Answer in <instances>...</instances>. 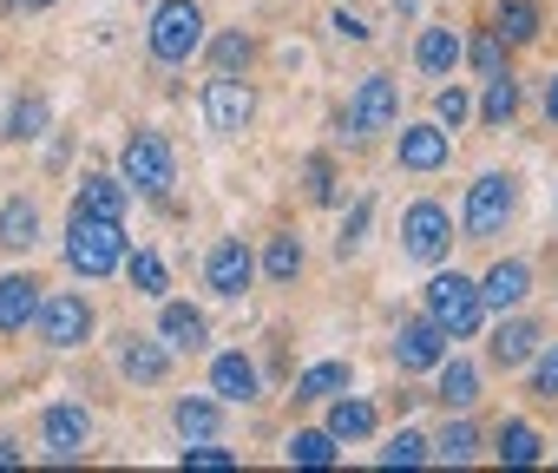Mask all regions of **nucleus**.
I'll return each instance as SVG.
<instances>
[{
  "label": "nucleus",
  "mask_w": 558,
  "mask_h": 473,
  "mask_svg": "<svg viewBox=\"0 0 558 473\" xmlns=\"http://www.w3.org/2000/svg\"><path fill=\"white\" fill-rule=\"evenodd\" d=\"M519 217V178L512 171H480L466 184V204H460V237L466 244H499Z\"/></svg>",
  "instance_id": "f257e3e1"
},
{
  "label": "nucleus",
  "mask_w": 558,
  "mask_h": 473,
  "mask_svg": "<svg viewBox=\"0 0 558 473\" xmlns=\"http://www.w3.org/2000/svg\"><path fill=\"white\" fill-rule=\"evenodd\" d=\"M66 264H73L86 283L112 277V270L125 264V223H119V217L73 210V223H66Z\"/></svg>",
  "instance_id": "f03ea898"
},
{
  "label": "nucleus",
  "mask_w": 558,
  "mask_h": 473,
  "mask_svg": "<svg viewBox=\"0 0 558 473\" xmlns=\"http://www.w3.org/2000/svg\"><path fill=\"white\" fill-rule=\"evenodd\" d=\"M421 296H427V316L447 329V342H473V336L486 329V303H480V283H473V277L434 264V277H427Z\"/></svg>",
  "instance_id": "7ed1b4c3"
},
{
  "label": "nucleus",
  "mask_w": 558,
  "mask_h": 473,
  "mask_svg": "<svg viewBox=\"0 0 558 473\" xmlns=\"http://www.w3.org/2000/svg\"><path fill=\"white\" fill-rule=\"evenodd\" d=\"M204 8L197 0H158L151 8V27H145V47H151V60L158 66H191L197 53H204Z\"/></svg>",
  "instance_id": "20e7f679"
},
{
  "label": "nucleus",
  "mask_w": 558,
  "mask_h": 473,
  "mask_svg": "<svg viewBox=\"0 0 558 473\" xmlns=\"http://www.w3.org/2000/svg\"><path fill=\"white\" fill-rule=\"evenodd\" d=\"M401 257L421 264V270H434V264L453 257V210L440 197H421V204L401 210Z\"/></svg>",
  "instance_id": "39448f33"
},
{
  "label": "nucleus",
  "mask_w": 558,
  "mask_h": 473,
  "mask_svg": "<svg viewBox=\"0 0 558 473\" xmlns=\"http://www.w3.org/2000/svg\"><path fill=\"white\" fill-rule=\"evenodd\" d=\"M401 125V80L388 73H368L342 112V138H375V132H395Z\"/></svg>",
  "instance_id": "423d86ee"
},
{
  "label": "nucleus",
  "mask_w": 558,
  "mask_h": 473,
  "mask_svg": "<svg viewBox=\"0 0 558 473\" xmlns=\"http://www.w3.org/2000/svg\"><path fill=\"white\" fill-rule=\"evenodd\" d=\"M34 323H40V342L47 349H86L93 329H99V310L80 290H53V296H40V316Z\"/></svg>",
  "instance_id": "0eeeda50"
},
{
  "label": "nucleus",
  "mask_w": 558,
  "mask_h": 473,
  "mask_svg": "<svg viewBox=\"0 0 558 473\" xmlns=\"http://www.w3.org/2000/svg\"><path fill=\"white\" fill-rule=\"evenodd\" d=\"M119 178H125L132 191H145V197H171V184H178L171 145H165L158 132H132L125 151H119Z\"/></svg>",
  "instance_id": "6e6552de"
},
{
  "label": "nucleus",
  "mask_w": 558,
  "mask_h": 473,
  "mask_svg": "<svg viewBox=\"0 0 558 473\" xmlns=\"http://www.w3.org/2000/svg\"><path fill=\"white\" fill-rule=\"evenodd\" d=\"M250 119H256V93H250V80H243V73H217V80L204 86V125H210L217 138H243Z\"/></svg>",
  "instance_id": "1a4fd4ad"
},
{
  "label": "nucleus",
  "mask_w": 558,
  "mask_h": 473,
  "mask_svg": "<svg viewBox=\"0 0 558 473\" xmlns=\"http://www.w3.org/2000/svg\"><path fill=\"white\" fill-rule=\"evenodd\" d=\"M538 349H545V323H538V316H519V310H506V316L493 323V342H486L493 368L519 375V368H532V355H538Z\"/></svg>",
  "instance_id": "9d476101"
},
{
  "label": "nucleus",
  "mask_w": 558,
  "mask_h": 473,
  "mask_svg": "<svg viewBox=\"0 0 558 473\" xmlns=\"http://www.w3.org/2000/svg\"><path fill=\"white\" fill-rule=\"evenodd\" d=\"M204 283H210V296L236 303V296L256 283V251L243 244V237H217L210 257H204Z\"/></svg>",
  "instance_id": "9b49d317"
},
{
  "label": "nucleus",
  "mask_w": 558,
  "mask_h": 473,
  "mask_svg": "<svg viewBox=\"0 0 558 473\" xmlns=\"http://www.w3.org/2000/svg\"><path fill=\"white\" fill-rule=\"evenodd\" d=\"M40 447H47L53 460H80V453L93 447V408H80V401H53V408L40 414Z\"/></svg>",
  "instance_id": "f8f14e48"
},
{
  "label": "nucleus",
  "mask_w": 558,
  "mask_h": 473,
  "mask_svg": "<svg viewBox=\"0 0 558 473\" xmlns=\"http://www.w3.org/2000/svg\"><path fill=\"white\" fill-rule=\"evenodd\" d=\"M453 158V132L447 125H401V138H395V165L401 171H421V178H434L440 165Z\"/></svg>",
  "instance_id": "ddd939ff"
},
{
  "label": "nucleus",
  "mask_w": 558,
  "mask_h": 473,
  "mask_svg": "<svg viewBox=\"0 0 558 473\" xmlns=\"http://www.w3.org/2000/svg\"><path fill=\"white\" fill-rule=\"evenodd\" d=\"M440 355H447V329H440L427 310L395 329V368H401V375H421V368H434Z\"/></svg>",
  "instance_id": "4468645a"
},
{
  "label": "nucleus",
  "mask_w": 558,
  "mask_h": 473,
  "mask_svg": "<svg viewBox=\"0 0 558 473\" xmlns=\"http://www.w3.org/2000/svg\"><path fill=\"white\" fill-rule=\"evenodd\" d=\"M40 296H47V283L34 270H8V277H0V342L21 336V329H34Z\"/></svg>",
  "instance_id": "2eb2a0df"
},
{
  "label": "nucleus",
  "mask_w": 558,
  "mask_h": 473,
  "mask_svg": "<svg viewBox=\"0 0 558 473\" xmlns=\"http://www.w3.org/2000/svg\"><path fill=\"white\" fill-rule=\"evenodd\" d=\"M532 296V264L525 257H499L486 277H480V303H486V316H506V310H519Z\"/></svg>",
  "instance_id": "dca6fc26"
},
{
  "label": "nucleus",
  "mask_w": 558,
  "mask_h": 473,
  "mask_svg": "<svg viewBox=\"0 0 558 473\" xmlns=\"http://www.w3.org/2000/svg\"><path fill=\"white\" fill-rule=\"evenodd\" d=\"M119 375L138 381V388H158L171 375V349L151 342V336H119Z\"/></svg>",
  "instance_id": "f3484780"
},
{
  "label": "nucleus",
  "mask_w": 558,
  "mask_h": 473,
  "mask_svg": "<svg viewBox=\"0 0 558 473\" xmlns=\"http://www.w3.org/2000/svg\"><path fill=\"white\" fill-rule=\"evenodd\" d=\"M210 395H217V401H236V408H250V401L263 395V375H256V362H250L243 349L217 355V362H210Z\"/></svg>",
  "instance_id": "a211bd4d"
},
{
  "label": "nucleus",
  "mask_w": 558,
  "mask_h": 473,
  "mask_svg": "<svg viewBox=\"0 0 558 473\" xmlns=\"http://www.w3.org/2000/svg\"><path fill=\"white\" fill-rule=\"evenodd\" d=\"M434 401L447 408V414H473V401H480V368L466 362V355H440L434 362Z\"/></svg>",
  "instance_id": "6ab92c4d"
},
{
  "label": "nucleus",
  "mask_w": 558,
  "mask_h": 473,
  "mask_svg": "<svg viewBox=\"0 0 558 473\" xmlns=\"http://www.w3.org/2000/svg\"><path fill=\"white\" fill-rule=\"evenodd\" d=\"M493 27H499V40L519 53V47H538V34H545V0H493Z\"/></svg>",
  "instance_id": "aec40b11"
},
{
  "label": "nucleus",
  "mask_w": 558,
  "mask_h": 473,
  "mask_svg": "<svg viewBox=\"0 0 558 473\" xmlns=\"http://www.w3.org/2000/svg\"><path fill=\"white\" fill-rule=\"evenodd\" d=\"M466 60V40L453 34V27H421V40H414V66L427 73V80H453V66Z\"/></svg>",
  "instance_id": "412c9836"
},
{
  "label": "nucleus",
  "mask_w": 558,
  "mask_h": 473,
  "mask_svg": "<svg viewBox=\"0 0 558 473\" xmlns=\"http://www.w3.org/2000/svg\"><path fill=\"white\" fill-rule=\"evenodd\" d=\"M158 342H165L171 355H197V349L210 342L204 310H191V303H165V310H158Z\"/></svg>",
  "instance_id": "4be33fe9"
},
{
  "label": "nucleus",
  "mask_w": 558,
  "mask_h": 473,
  "mask_svg": "<svg viewBox=\"0 0 558 473\" xmlns=\"http://www.w3.org/2000/svg\"><path fill=\"white\" fill-rule=\"evenodd\" d=\"M40 244V204H34V191H14L8 204H0V251H34Z\"/></svg>",
  "instance_id": "5701e85b"
},
{
  "label": "nucleus",
  "mask_w": 558,
  "mask_h": 473,
  "mask_svg": "<svg viewBox=\"0 0 558 473\" xmlns=\"http://www.w3.org/2000/svg\"><path fill=\"white\" fill-rule=\"evenodd\" d=\"M125 204H132V184L112 178V171H86L80 191H73V210H93V217H119L125 223Z\"/></svg>",
  "instance_id": "b1692460"
},
{
  "label": "nucleus",
  "mask_w": 558,
  "mask_h": 473,
  "mask_svg": "<svg viewBox=\"0 0 558 473\" xmlns=\"http://www.w3.org/2000/svg\"><path fill=\"white\" fill-rule=\"evenodd\" d=\"M519 106H525V93H519V80H512V66H506V73H493V80H486V93H480L473 119H480L486 132H506V125L519 119Z\"/></svg>",
  "instance_id": "393cba45"
},
{
  "label": "nucleus",
  "mask_w": 558,
  "mask_h": 473,
  "mask_svg": "<svg viewBox=\"0 0 558 473\" xmlns=\"http://www.w3.org/2000/svg\"><path fill=\"white\" fill-rule=\"evenodd\" d=\"M493 460H499V466H538V460H545L538 427H532V421H499V427H493Z\"/></svg>",
  "instance_id": "a878e982"
},
{
  "label": "nucleus",
  "mask_w": 558,
  "mask_h": 473,
  "mask_svg": "<svg viewBox=\"0 0 558 473\" xmlns=\"http://www.w3.org/2000/svg\"><path fill=\"white\" fill-rule=\"evenodd\" d=\"M171 427H178L184 440H217V427H223V401H210V395H184V401L171 408Z\"/></svg>",
  "instance_id": "bb28decb"
},
{
  "label": "nucleus",
  "mask_w": 558,
  "mask_h": 473,
  "mask_svg": "<svg viewBox=\"0 0 558 473\" xmlns=\"http://www.w3.org/2000/svg\"><path fill=\"white\" fill-rule=\"evenodd\" d=\"M329 434L336 440H368L375 434V401H362V395H329Z\"/></svg>",
  "instance_id": "cd10ccee"
},
{
  "label": "nucleus",
  "mask_w": 558,
  "mask_h": 473,
  "mask_svg": "<svg viewBox=\"0 0 558 473\" xmlns=\"http://www.w3.org/2000/svg\"><path fill=\"white\" fill-rule=\"evenodd\" d=\"M427 453H434V460H447V466H466V460L480 453V427H473L466 414H447V427H440V434H427Z\"/></svg>",
  "instance_id": "c85d7f7f"
},
{
  "label": "nucleus",
  "mask_w": 558,
  "mask_h": 473,
  "mask_svg": "<svg viewBox=\"0 0 558 473\" xmlns=\"http://www.w3.org/2000/svg\"><path fill=\"white\" fill-rule=\"evenodd\" d=\"M263 277H269L276 290H290V283L303 277V237H296V230H276V237H269V251H263Z\"/></svg>",
  "instance_id": "c756f323"
},
{
  "label": "nucleus",
  "mask_w": 558,
  "mask_h": 473,
  "mask_svg": "<svg viewBox=\"0 0 558 473\" xmlns=\"http://www.w3.org/2000/svg\"><path fill=\"white\" fill-rule=\"evenodd\" d=\"M466 60H473V73H480V80H493V73H506V66H512V47H506V40H499V27L486 21V27L466 40Z\"/></svg>",
  "instance_id": "7c9ffc66"
},
{
  "label": "nucleus",
  "mask_w": 558,
  "mask_h": 473,
  "mask_svg": "<svg viewBox=\"0 0 558 473\" xmlns=\"http://www.w3.org/2000/svg\"><path fill=\"white\" fill-rule=\"evenodd\" d=\"M355 375H349V362H316V368H303L296 375V401H329V395H342Z\"/></svg>",
  "instance_id": "2f4dec72"
},
{
  "label": "nucleus",
  "mask_w": 558,
  "mask_h": 473,
  "mask_svg": "<svg viewBox=\"0 0 558 473\" xmlns=\"http://www.w3.org/2000/svg\"><path fill=\"white\" fill-rule=\"evenodd\" d=\"M336 453H342V447H336L329 427H296V434H290V460H296V466H336Z\"/></svg>",
  "instance_id": "473e14b6"
},
{
  "label": "nucleus",
  "mask_w": 558,
  "mask_h": 473,
  "mask_svg": "<svg viewBox=\"0 0 558 473\" xmlns=\"http://www.w3.org/2000/svg\"><path fill=\"white\" fill-rule=\"evenodd\" d=\"M47 119H53V106H47L40 93H27V99L14 106V119H8V138H14V145H34V138L47 132Z\"/></svg>",
  "instance_id": "72a5a7b5"
},
{
  "label": "nucleus",
  "mask_w": 558,
  "mask_h": 473,
  "mask_svg": "<svg viewBox=\"0 0 558 473\" xmlns=\"http://www.w3.org/2000/svg\"><path fill=\"white\" fill-rule=\"evenodd\" d=\"M125 277H132V290H138V296H165V283H171L158 251H125Z\"/></svg>",
  "instance_id": "f704fd0d"
},
{
  "label": "nucleus",
  "mask_w": 558,
  "mask_h": 473,
  "mask_svg": "<svg viewBox=\"0 0 558 473\" xmlns=\"http://www.w3.org/2000/svg\"><path fill=\"white\" fill-rule=\"evenodd\" d=\"M250 60H256V40H250L243 27L223 34V40L210 47V66H217V73H250Z\"/></svg>",
  "instance_id": "c9c22d12"
},
{
  "label": "nucleus",
  "mask_w": 558,
  "mask_h": 473,
  "mask_svg": "<svg viewBox=\"0 0 558 473\" xmlns=\"http://www.w3.org/2000/svg\"><path fill=\"white\" fill-rule=\"evenodd\" d=\"M466 119H473V93H466L460 80H453V86H440V93H434V125H447V132H460Z\"/></svg>",
  "instance_id": "e433bc0d"
},
{
  "label": "nucleus",
  "mask_w": 558,
  "mask_h": 473,
  "mask_svg": "<svg viewBox=\"0 0 558 473\" xmlns=\"http://www.w3.org/2000/svg\"><path fill=\"white\" fill-rule=\"evenodd\" d=\"M303 197H310V204H336V158H329V151L303 158Z\"/></svg>",
  "instance_id": "4c0bfd02"
},
{
  "label": "nucleus",
  "mask_w": 558,
  "mask_h": 473,
  "mask_svg": "<svg viewBox=\"0 0 558 473\" xmlns=\"http://www.w3.org/2000/svg\"><path fill=\"white\" fill-rule=\"evenodd\" d=\"M434 453H427V434H414V427H401L388 447H381V466H427Z\"/></svg>",
  "instance_id": "58836bf2"
},
{
  "label": "nucleus",
  "mask_w": 558,
  "mask_h": 473,
  "mask_svg": "<svg viewBox=\"0 0 558 473\" xmlns=\"http://www.w3.org/2000/svg\"><path fill=\"white\" fill-rule=\"evenodd\" d=\"M525 395H532V401H558V342L532 355V381H525Z\"/></svg>",
  "instance_id": "ea45409f"
},
{
  "label": "nucleus",
  "mask_w": 558,
  "mask_h": 473,
  "mask_svg": "<svg viewBox=\"0 0 558 473\" xmlns=\"http://www.w3.org/2000/svg\"><path fill=\"white\" fill-rule=\"evenodd\" d=\"M368 217H375V204H368V197H362V204L342 217V237H336V251H342V257H355V251H362V237H368Z\"/></svg>",
  "instance_id": "a19ab883"
},
{
  "label": "nucleus",
  "mask_w": 558,
  "mask_h": 473,
  "mask_svg": "<svg viewBox=\"0 0 558 473\" xmlns=\"http://www.w3.org/2000/svg\"><path fill=\"white\" fill-rule=\"evenodd\" d=\"M184 466H236V453L230 447H217V440H184V453H178Z\"/></svg>",
  "instance_id": "79ce46f5"
},
{
  "label": "nucleus",
  "mask_w": 558,
  "mask_h": 473,
  "mask_svg": "<svg viewBox=\"0 0 558 473\" xmlns=\"http://www.w3.org/2000/svg\"><path fill=\"white\" fill-rule=\"evenodd\" d=\"M538 112H545V119H551V125H558V73H551V80H545V93H538Z\"/></svg>",
  "instance_id": "37998d69"
},
{
  "label": "nucleus",
  "mask_w": 558,
  "mask_h": 473,
  "mask_svg": "<svg viewBox=\"0 0 558 473\" xmlns=\"http://www.w3.org/2000/svg\"><path fill=\"white\" fill-rule=\"evenodd\" d=\"M336 34H342V40H368V27H362L355 14H336Z\"/></svg>",
  "instance_id": "c03bdc74"
},
{
  "label": "nucleus",
  "mask_w": 558,
  "mask_h": 473,
  "mask_svg": "<svg viewBox=\"0 0 558 473\" xmlns=\"http://www.w3.org/2000/svg\"><path fill=\"white\" fill-rule=\"evenodd\" d=\"M21 460H27V453H21L14 440H0V466H21Z\"/></svg>",
  "instance_id": "a18cd8bd"
},
{
  "label": "nucleus",
  "mask_w": 558,
  "mask_h": 473,
  "mask_svg": "<svg viewBox=\"0 0 558 473\" xmlns=\"http://www.w3.org/2000/svg\"><path fill=\"white\" fill-rule=\"evenodd\" d=\"M414 8H421V0H395V14H414Z\"/></svg>",
  "instance_id": "49530a36"
},
{
  "label": "nucleus",
  "mask_w": 558,
  "mask_h": 473,
  "mask_svg": "<svg viewBox=\"0 0 558 473\" xmlns=\"http://www.w3.org/2000/svg\"><path fill=\"white\" fill-rule=\"evenodd\" d=\"M14 8H53V0H14Z\"/></svg>",
  "instance_id": "de8ad7c7"
}]
</instances>
